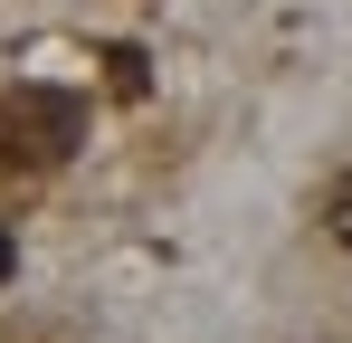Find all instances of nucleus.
<instances>
[{"instance_id": "f257e3e1", "label": "nucleus", "mask_w": 352, "mask_h": 343, "mask_svg": "<svg viewBox=\"0 0 352 343\" xmlns=\"http://www.w3.org/2000/svg\"><path fill=\"white\" fill-rule=\"evenodd\" d=\"M86 134V105L67 86H10L0 96V163H58Z\"/></svg>"}, {"instance_id": "f03ea898", "label": "nucleus", "mask_w": 352, "mask_h": 343, "mask_svg": "<svg viewBox=\"0 0 352 343\" xmlns=\"http://www.w3.org/2000/svg\"><path fill=\"white\" fill-rule=\"evenodd\" d=\"M333 238H343V248H352V200H343V210H333Z\"/></svg>"}, {"instance_id": "7ed1b4c3", "label": "nucleus", "mask_w": 352, "mask_h": 343, "mask_svg": "<svg viewBox=\"0 0 352 343\" xmlns=\"http://www.w3.org/2000/svg\"><path fill=\"white\" fill-rule=\"evenodd\" d=\"M0 277H10V229H0Z\"/></svg>"}]
</instances>
